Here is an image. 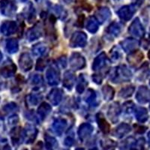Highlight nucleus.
Segmentation results:
<instances>
[{"label":"nucleus","instance_id":"obj_40","mask_svg":"<svg viewBox=\"0 0 150 150\" xmlns=\"http://www.w3.org/2000/svg\"><path fill=\"white\" fill-rule=\"evenodd\" d=\"M80 6L82 7L83 10L86 11L88 12H90L92 9V7L89 3H87L86 2H83V0H80Z\"/></svg>","mask_w":150,"mask_h":150},{"label":"nucleus","instance_id":"obj_34","mask_svg":"<svg viewBox=\"0 0 150 150\" xmlns=\"http://www.w3.org/2000/svg\"><path fill=\"white\" fill-rule=\"evenodd\" d=\"M17 110V104H14V103H10L8 104H6V105L2 108V112L1 113H3V115H7L8 113L11 112H13V111H15Z\"/></svg>","mask_w":150,"mask_h":150},{"label":"nucleus","instance_id":"obj_50","mask_svg":"<svg viewBox=\"0 0 150 150\" xmlns=\"http://www.w3.org/2000/svg\"><path fill=\"white\" fill-rule=\"evenodd\" d=\"M115 1H118V0H115Z\"/></svg>","mask_w":150,"mask_h":150},{"label":"nucleus","instance_id":"obj_11","mask_svg":"<svg viewBox=\"0 0 150 150\" xmlns=\"http://www.w3.org/2000/svg\"><path fill=\"white\" fill-rule=\"evenodd\" d=\"M42 33L43 31L41 24L37 23L33 28L29 29V31L26 33V38L30 41H35V40H37L38 38H39L42 35Z\"/></svg>","mask_w":150,"mask_h":150},{"label":"nucleus","instance_id":"obj_15","mask_svg":"<svg viewBox=\"0 0 150 150\" xmlns=\"http://www.w3.org/2000/svg\"><path fill=\"white\" fill-rule=\"evenodd\" d=\"M17 29V23L14 21H6L2 25L1 32L5 35H9L15 33Z\"/></svg>","mask_w":150,"mask_h":150},{"label":"nucleus","instance_id":"obj_36","mask_svg":"<svg viewBox=\"0 0 150 150\" xmlns=\"http://www.w3.org/2000/svg\"><path fill=\"white\" fill-rule=\"evenodd\" d=\"M31 83L33 85H41L44 82V79H43L42 76L39 74H35L32 76L30 78Z\"/></svg>","mask_w":150,"mask_h":150},{"label":"nucleus","instance_id":"obj_42","mask_svg":"<svg viewBox=\"0 0 150 150\" xmlns=\"http://www.w3.org/2000/svg\"><path fill=\"white\" fill-rule=\"evenodd\" d=\"M84 20H85V17H84L83 14H81V15L79 17L78 20H77V26H80V27H82L83 25Z\"/></svg>","mask_w":150,"mask_h":150},{"label":"nucleus","instance_id":"obj_13","mask_svg":"<svg viewBox=\"0 0 150 150\" xmlns=\"http://www.w3.org/2000/svg\"><path fill=\"white\" fill-rule=\"evenodd\" d=\"M120 112H121V109H120V106L119 103H112L108 109V117L110 119L112 122H116L118 120L119 116H120Z\"/></svg>","mask_w":150,"mask_h":150},{"label":"nucleus","instance_id":"obj_38","mask_svg":"<svg viewBox=\"0 0 150 150\" xmlns=\"http://www.w3.org/2000/svg\"><path fill=\"white\" fill-rule=\"evenodd\" d=\"M134 104L132 101H128L123 104V109L126 113H131L134 110Z\"/></svg>","mask_w":150,"mask_h":150},{"label":"nucleus","instance_id":"obj_2","mask_svg":"<svg viewBox=\"0 0 150 150\" xmlns=\"http://www.w3.org/2000/svg\"><path fill=\"white\" fill-rule=\"evenodd\" d=\"M87 42V35L83 32H76L72 35L69 45L71 47H83Z\"/></svg>","mask_w":150,"mask_h":150},{"label":"nucleus","instance_id":"obj_37","mask_svg":"<svg viewBox=\"0 0 150 150\" xmlns=\"http://www.w3.org/2000/svg\"><path fill=\"white\" fill-rule=\"evenodd\" d=\"M110 58L112 61H117L120 59V56H121V54H120V50L118 49L116 47H114L110 50Z\"/></svg>","mask_w":150,"mask_h":150},{"label":"nucleus","instance_id":"obj_24","mask_svg":"<svg viewBox=\"0 0 150 150\" xmlns=\"http://www.w3.org/2000/svg\"><path fill=\"white\" fill-rule=\"evenodd\" d=\"M135 116H136L137 120L140 122H145L149 118L148 112H147L146 109L144 108H137L135 110Z\"/></svg>","mask_w":150,"mask_h":150},{"label":"nucleus","instance_id":"obj_18","mask_svg":"<svg viewBox=\"0 0 150 150\" xmlns=\"http://www.w3.org/2000/svg\"><path fill=\"white\" fill-rule=\"evenodd\" d=\"M107 62V56L104 53H101L95 59L92 65V69L94 71H99L104 68Z\"/></svg>","mask_w":150,"mask_h":150},{"label":"nucleus","instance_id":"obj_23","mask_svg":"<svg viewBox=\"0 0 150 150\" xmlns=\"http://www.w3.org/2000/svg\"><path fill=\"white\" fill-rule=\"evenodd\" d=\"M86 29L91 33H96L98 29V21L96 17H90L86 21Z\"/></svg>","mask_w":150,"mask_h":150},{"label":"nucleus","instance_id":"obj_47","mask_svg":"<svg viewBox=\"0 0 150 150\" xmlns=\"http://www.w3.org/2000/svg\"><path fill=\"white\" fill-rule=\"evenodd\" d=\"M148 57H149V59H150V50L149 51V53H148Z\"/></svg>","mask_w":150,"mask_h":150},{"label":"nucleus","instance_id":"obj_31","mask_svg":"<svg viewBox=\"0 0 150 150\" xmlns=\"http://www.w3.org/2000/svg\"><path fill=\"white\" fill-rule=\"evenodd\" d=\"M85 100L88 104H91V105H95L96 101V94L95 91L92 89H89L87 94L86 95Z\"/></svg>","mask_w":150,"mask_h":150},{"label":"nucleus","instance_id":"obj_26","mask_svg":"<svg viewBox=\"0 0 150 150\" xmlns=\"http://www.w3.org/2000/svg\"><path fill=\"white\" fill-rule=\"evenodd\" d=\"M41 99V96L40 94L32 93L26 97V104L31 107H34L39 103Z\"/></svg>","mask_w":150,"mask_h":150},{"label":"nucleus","instance_id":"obj_4","mask_svg":"<svg viewBox=\"0 0 150 150\" xmlns=\"http://www.w3.org/2000/svg\"><path fill=\"white\" fill-rule=\"evenodd\" d=\"M128 32L131 35L136 38H141L144 36L145 30H144V28H143L139 18H136L133 22L131 23L128 28Z\"/></svg>","mask_w":150,"mask_h":150},{"label":"nucleus","instance_id":"obj_9","mask_svg":"<svg viewBox=\"0 0 150 150\" xmlns=\"http://www.w3.org/2000/svg\"><path fill=\"white\" fill-rule=\"evenodd\" d=\"M136 98L140 104L150 101V90L146 86H140L136 95Z\"/></svg>","mask_w":150,"mask_h":150},{"label":"nucleus","instance_id":"obj_41","mask_svg":"<svg viewBox=\"0 0 150 150\" xmlns=\"http://www.w3.org/2000/svg\"><path fill=\"white\" fill-rule=\"evenodd\" d=\"M92 80H94V82L96 83L97 84H101L102 82V77L100 75L98 74H94L92 76Z\"/></svg>","mask_w":150,"mask_h":150},{"label":"nucleus","instance_id":"obj_45","mask_svg":"<svg viewBox=\"0 0 150 150\" xmlns=\"http://www.w3.org/2000/svg\"><path fill=\"white\" fill-rule=\"evenodd\" d=\"M148 138H149V145H150V131L148 134Z\"/></svg>","mask_w":150,"mask_h":150},{"label":"nucleus","instance_id":"obj_22","mask_svg":"<svg viewBox=\"0 0 150 150\" xmlns=\"http://www.w3.org/2000/svg\"><path fill=\"white\" fill-rule=\"evenodd\" d=\"M51 111V106L46 102H44L38 108V115L41 120H44L49 115Z\"/></svg>","mask_w":150,"mask_h":150},{"label":"nucleus","instance_id":"obj_21","mask_svg":"<svg viewBox=\"0 0 150 150\" xmlns=\"http://www.w3.org/2000/svg\"><path fill=\"white\" fill-rule=\"evenodd\" d=\"M97 121L100 129L104 132V134H108L110 131V125L104 119V115L101 112H99L97 114Z\"/></svg>","mask_w":150,"mask_h":150},{"label":"nucleus","instance_id":"obj_25","mask_svg":"<svg viewBox=\"0 0 150 150\" xmlns=\"http://www.w3.org/2000/svg\"><path fill=\"white\" fill-rule=\"evenodd\" d=\"M102 92L103 96H104V98L106 101H110L113 98L115 95V91L112 87H111L109 85H105L102 88Z\"/></svg>","mask_w":150,"mask_h":150},{"label":"nucleus","instance_id":"obj_39","mask_svg":"<svg viewBox=\"0 0 150 150\" xmlns=\"http://www.w3.org/2000/svg\"><path fill=\"white\" fill-rule=\"evenodd\" d=\"M47 65V61L44 59H39L37 61V64H36V70L37 71H43Z\"/></svg>","mask_w":150,"mask_h":150},{"label":"nucleus","instance_id":"obj_32","mask_svg":"<svg viewBox=\"0 0 150 150\" xmlns=\"http://www.w3.org/2000/svg\"><path fill=\"white\" fill-rule=\"evenodd\" d=\"M66 126V122L63 120V119H56L53 122V128L56 129L57 132H60L65 128Z\"/></svg>","mask_w":150,"mask_h":150},{"label":"nucleus","instance_id":"obj_3","mask_svg":"<svg viewBox=\"0 0 150 150\" xmlns=\"http://www.w3.org/2000/svg\"><path fill=\"white\" fill-rule=\"evenodd\" d=\"M46 77L49 85L56 86L60 81V73L56 65H52L47 71Z\"/></svg>","mask_w":150,"mask_h":150},{"label":"nucleus","instance_id":"obj_10","mask_svg":"<svg viewBox=\"0 0 150 150\" xmlns=\"http://www.w3.org/2000/svg\"><path fill=\"white\" fill-rule=\"evenodd\" d=\"M122 47L125 51L127 53H131V52L136 50L137 48L139 47L138 41H137L134 38H126L124 41L120 43Z\"/></svg>","mask_w":150,"mask_h":150},{"label":"nucleus","instance_id":"obj_49","mask_svg":"<svg viewBox=\"0 0 150 150\" xmlns=\"http://www.w3.org/2000/svg\"><path fill=\"white\" fill-rule=\"evenodd\" d=\"M149 35H150V30H149Z\"/></svg>","mask_w":150,"mask_h":150},{"label":"nucleus","instance_id":"obj_30","mask_svg":"<svg viewBox=\"0 0 150 150\" xmlns=\"http://www.w3.org/2000/svg\"><path fill=\"white\" fill-rule=\"evenodd\" d=\"M92 131V127L88 123H83L81 125L79 129V134H80V137H84L86 135L89 134Z\"/></svg>","mask_w":150,"mask_h":150},{"label":"nucleus","instance_id":"obj_44","mask_svg":"<svg viewBox=\"0 0 150 150\" xmlns=\"http://www.w3.org/2000/svg\"><path fill=\"white\" fill-rule=\"evenodd\" d=\"M64 1H65V2H66L67 4H68V3H71V2H72V0H64Z\"/></svg>","mask_w":150,"mask_h":150},{"label":"nucleus","instance_id":"obj_20","mask_svg":"<svg viewBox=\"0 0 150 150\" xmlns=\"http://www.w3.org/2000/svg\"><path fill=\"white\" fill-rule=\"evenodd\" d=\"M32 50H33V53L34 54V56L41 57L47 52L48 47L45 43H38L33 47Z\"/></svg>","mask_w":150,"mask_h":150},{"label":"nucleus","instance_id":"obj_14","mask_svg":"<svg viewBox=\"0 0 150 150\" xmlns=\"http://www.w3.org/2000/svg\"><path fill=\"white\" fill-rule=\"evenodd\" d=\"M62 98V91L58 88L52 89L48 94L47 99L53 105H58Z\"/></svg>","mask_w":150,"mask_h":150},{"label":"nucleus","instance_id":"obj_43","mask_svg":"<svg viewBox=\"0 0 150 150\" xmlns=\"http://www.w3.org/2000/svg\"><path fill=\"white\" fill-rule=\"evenodd\" d=\"M143 1H144V0H136V3H135V5H141L143 2Z\"/></svg>","mask_w":150,"mask_h":150},{"label":"nucleus","instance_id":"obj_29","mask_svg":"<svg viewBox=\"0 0 150 150\" xmlns=\"http://www.w3.org/2000/svg\"><path fill=\"white\" fill-rule=\"evenodd\" d=\"M134 92V87L133 86H125L120 90V96L123 98H128L133 95Z\"/></svg>","mask_w":150,"mask_h":150},{"label":"nucleus","instance_id":"obj_51","mask_svg":"<svg viewBox=\"0 0 150 150\" xmlns=\"http://www.w3.org/2000/svg\"><path fill=\"white\" fill-rule=\"evenodd\" d=\"M149 109H150V106H149Z\"/></svg>","mask_w":150,"mask_h":150},{"label":"nucleus","instance_id":"obj_5","mask_svg":"<svg viewBox=\"0 0 150 150\" xmlns=\"http://www.w3.org/2000/svg\"><path fill=\"white\" fill-rule=\"evenodd\" d=\"M69 64L74 70H80L86 66V59L78 53H74L71 56Z\"/></svg>","mask_w":150,"mask_h":150},{"label":"nucleus","instance_id":"obj_6","mask_svg":"<svg viewBox=\"0 0 150 150\" xmlns=\"http://www.w3.org/2000/svg\"><path fill=\"white\" fill-rule=\"evenodd\" d=\"M136 6L135 4L130 5H125L118 11V15L121 20L124 21H128L133 17L134 14L136 12Z\"/></svg>","mask_w":150,"mask_h":150},{"label":"nucleus","instance_id":"obj_12","mask_svg":"<svg viewBox=\"0 0 150 150\" xmlns=\"http://www.w3.org/2000/svg\"><path fill=\"white\" fill-rule=\"evenodd\" d=\"M144 58V55L140 50H134V51L130 53L127 57V61L132 66H136L139 65Z\"/></svg>","mask_w":150,"mask_h":150},{"label":"nucleus","instance_id":"obj_28","mask_svg":"<svg viewBox=\"0 0 150 150\" xmlns=\"http://www.w3.org/2000/svg\"><path fill=\"white\" fill-rule=\"evenodd\" d=\"M6 48H7V50L8 53H17L19 49L18 41L14 39V38H11V39L8 40L7 41V44H6Z\"/></svg>","mask_w":150,"mask_h":150},{"label":"nucleus","instance_id":"obj_27","mask_svg":"<svg viewBox=\"0 0 150 150\" xmlns=\"http://www.w3.org/2000/svg\"><path fill=\"white\" fill-rule=\"evenodd\" d=\"M107 32L110 35L116 37L121 33V26H120V25L118 23L113 22L108 26Z\"/></svg>","mask_w":150,"mask_h":150},{"label":"nucleus","instance_id":"obj_7","mask_svg":"<svg viewBox=\"0 0 150 150\" xmlns=\"http://www.w3.org/2000/svg\"><path fill=\"white\" fill-rule=\"evenodd\" d=\"M19 64L21 69L24 71H29L32 69L33 65V61L30 55L27 53H24L20 57Z\"/></svg>","mask_w":150,"mask_h":150},{"label":"nucleus","instance_id":"obj_33","mask_svg":"<svg viewBox=\"0 0 150 150\" xmlns=\"http://www.w3.org/2000/svg\"><path fill=\"white\" fill-rule=\"evenodd\" d=\"M88 84V83L86 82V80H85L84 77L83 75H80V78H79V82L77 86V92L78 93H83V91L85 90V88L86 86V85Z\"/></svg>","mask_w":150,"mask_h":150},{"label":"nucleus","instance_id":"obj_19","mask_svg":"<svg viewBox=\"0 0 150 150\" xmlns=\"http://www.w3.org/2000/svg\"><path fill=\"white\" fill-rule=\"evenodd\" d=\"M16 71H17L16 65L11 62L2 67L0 70V73L4 77H11L15 74Z\"/></svg>","mask_w":150,"mask_h":150},{"label":"nucleus","instance_id":"obj_8","mask_svg":"<svg viewBox=\"0 0 150 150\" xmlns=\"http://www.w3.org/2000/svg\"><path fill=\"white\" fill-rule=\"evenodd\" d=\"M1 10L2 14L5 16H13L17 10V8L14 2L11 0H2L1 2Z\"/></svg>","mask_w":150,"mask_h":150},{"label":"nucleus","instance_id":"obj_16","mask_svg":"<svg viewBox=\"0 0 150 150\" xmlns=\"http://www.w3.org/2000/svg\"><path fill=\"white\" fill-rule=\"evenodd\" d=\"M75 80H76V77H75L74 74L72 71H68L64 74L63 86L71 90L74 85Z\"/></svg>","mask_w":150,"mask_h":150},{"label":"nucleus","instance_id":"obj_46","mask_svg":"<svg viewBox=\"0 0 150 150\" xmlns=\"http://www.w3.org/2000/svg\"><path fill=\"white\" fill-rule=\"evenodd\" d=\"M2 53L0 52V62H1V60H2Z\"/></svg>","mask_w":150,"mask_h":150},{"label":"nucleus","instance_id":"obj_1","mask_svg":"<svg viewBox=\"0 0 150 150\" xmlns=\"http://www.w3.org/2000/svg\"><path fill=\"white\" fill-rule=\"evenodd\" d=\"M132 73L125 65H120L113 70L111 76L112 82H127L131 80Z\"/></svg>","mask_w":150,"mask_h":150},{"label":"nucleus","instance_id":"obj_35","mask_svg":"<svg viewBox=\"0 0 150 150\" xmlns=\"http://www.w3.org/2000/svg\"><path fill=\"white\" fill-rule=\"evenodd\" d=\"M130 131V126L128 125L122 123L116 128V133L119 135H123Z\"/></svg>","mask_w":150,"mask_h":150},{"label":"nucleus","instance_id":"obj_48","mask_svg":"<svg viewBox=\"0 0 150 150\" xmlns=\"http://www.w3.org/2000/svg\"><path fill=\"white\" fill-rule=\"evenodd\" d=\"M97 1H102V0H97Z\"/></svg>","mask_w":150,"mask_h":150},{"label":"nucleus","instance_id":"obj_17","mask_svg":"<svg viewBox=\"0 0 150 150\" xmlns=\"http://www.w3.org/2000/svg\"><path fill=\"white\" fill-rule=\"evenodd\" d=\"M96 15V17L98 20V21L101 23H103L108 21V19L110 17L111 12L110 9L108 8L102 7L100 8L97 11Z\"/></svg>","mask_w":150,"mask_h":150}]
</instances>
